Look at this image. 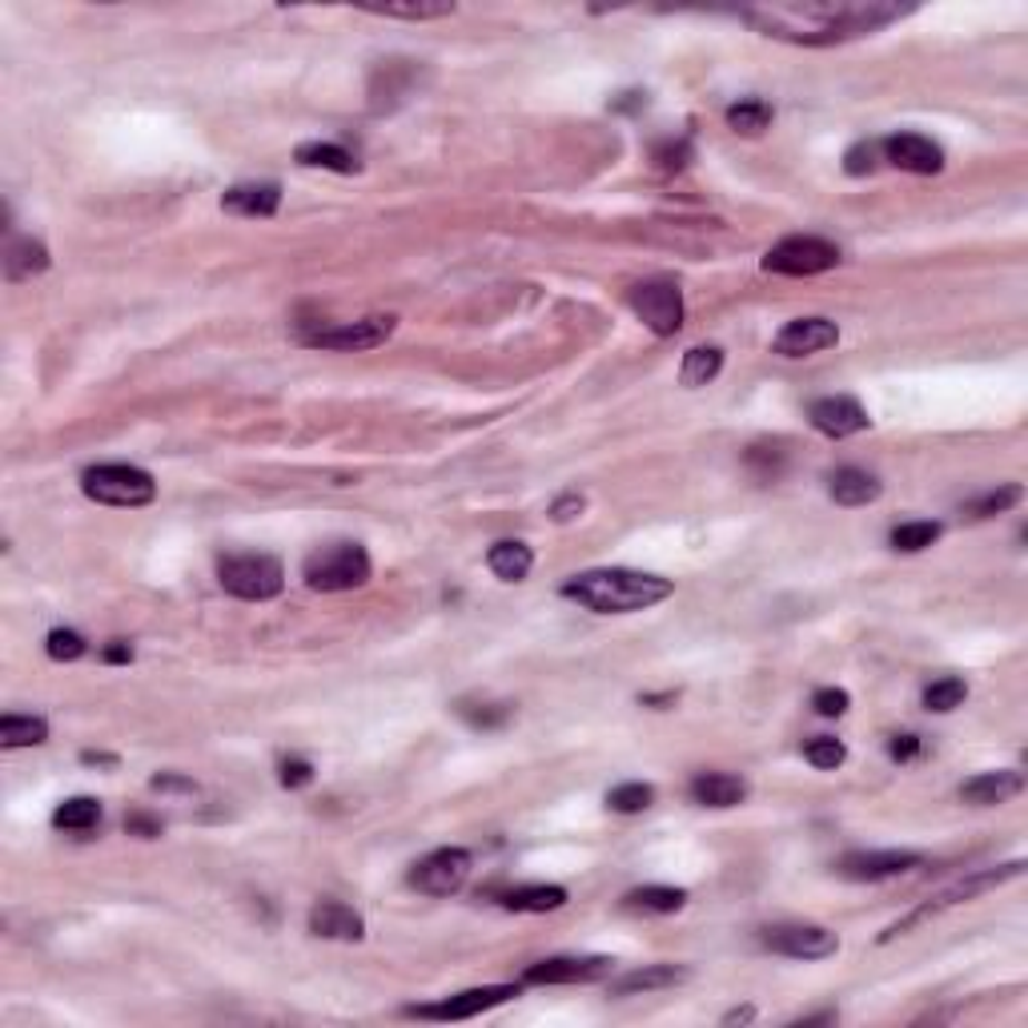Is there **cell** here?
Returning <instances> with one entry per match:
<instances>
[{
  "instance_id": "6da1fadb",
  "label": "cell",
  "mask_w": 1028,
  "mask_h": 1028,
  "mask_svg": "<svg viewBox=\"0 0 1028 1028\" xmlns=\"http://www.w3.org/2000/svg\"><path fill=\"white\" fill-rule=\"evenodd\" d=\"M908 12H913L908 4H884V0H868V4L864 0H844V4L824 0V4H767V9H747L744 17L764 37L824 49V44L856 41L864 32L904 21Z\"/></svg>"
},
{
  "instance_id": "7a4b0ae2",
  "label": "cell",
  "mask_w": 1028,
  "mask_h": 1028,
  "mask_svg": "<svg viewBox=\"0 0 1028 1028\" xmlns=\"http://www.w3.org/2000/svg\"><path fill=\"white\" fill-rule=\"evenodd\" d=\"M672 591H675L672 578L627 567L583 571V575L563 583V598L595 611V615H635V611H647L655 603H663V598H672Z\"/></svg>"
},
{
  "instance_id": "3957f363",
  "label": "cell",
  "mask_w": 1028,
  "mask_h": 1028,
  "mask_svg": "<svg viewBox=\"0 0 1028 1028\" xmlns=\"http://www.w3.org/2000/svg\"><path fill=\"white\" fill-rule=\"evenodd\" d=\"M370 555L362 543H330L318 546L314 555L305 558L302 578L310 591L322 595H337V591H357L370 583Z\"/></svg>"
},
{
  "instance_id": "277c9868",
  "label": "cell",
  "mask_w": 1028,
  "mask_h": 1028,
  "mask_svg": "<svg viewBox=\"0 0 1028 1028\" xmlns=\"http://www.w3.org/2000/svg\"><path fill=\"white\" fill-rule=\"evenodd\" d=\"M81 491L101 506H149L158 498L153 474L141 466H125V462H105V466L84 471Z\"/></svg>"
},
{
  "instance_id": "5b68a950",
  "label": "cell",
  "mask_w": 1028,
  "mask_h": 1028,
  "mask_svg": "<svg viewBox=\"0 0 1028 1028\" xmlns=\"http://www.w3.org/2000/svg\"><path fill=\"white\" fill-rule=\"evenodd\" d=\"M218 583L230 591L233 598L265 603V598L282 595L285 571L273 555H230V558H221Z\"/></svg>"
},
{
  "instance_id": "8992f818",
  "label": "cell",
  "mask_w": 1028,
  "mask_h": 1028,
  "mask_svg": "<svg viewBox=\"0 0 1028 1028\" xmlns=\"http://www.w3.org/2000/svg\"><path fill=\"white\" fill-rule=\"evenodd\" d=\"M839 265V250L824 238L799 233V238H784L764 253L767 273H784V278H812V273H828Z\"/></svg>"
},
{
  "instance_id": "52a82bcc",
  "label": "cell",
  "mask_w": 1028,
  "mask_h": 1028,
  "mask_svg": "<svg viewBox=\"0 0 1028 1028\" xmlns=\"http://www.w3.org/2000/svg\"><path fill=\"white\" fill-rule=\"evenodd\" d=\"M631 310L655 337H675L683 330V294L672 282H643L631 290Z\"/></svg>"
},
{
  "instance_id": "ba28073f",
  "label": "cell",
  "mask_w": 1028,
  "mask_h": 1028,
  "mask_svg": "<svg viewBox=\"0 0 1028 1028\" xmlns=\"http://www.w3.org/2000/svg\"><path fill=\"white\" fill-rule=\"evenodd\" d=\"M471 868H474V860L466 848H439V851H431L426 860L414 864L410 884L426 896H454L462 884L471 880Z\"/></svg>"
},
{
  "instance_id": "9c48e42d",
  "label": "cell",
  "mask_w": 1028,
  "mask_h": 1028,
  "mask_svg": "<svg viewBox=\"0 0 1028 1028\" xmlns=\"http://www.w3.org/2000/svg\"><path fill=\"white\" fill-rule=\"evenodd\" d=\"M764 945L792 960H828L839 953V936L824 924H776L764 933Z\"/></svg>"
},
{
  "instance_id": "30bf717a",
  "label": "cell",
  "mask_w": 1028,
  "mask_h": 1028,
  "mask_svg": "<svg viewBox=\"0 0 1028 1028\" xmlns=\"http://www.w3.org/2000/svg\"><path fill=\"white\" fill-rule=\"evenodd\" d=\"M514 997H518V985H486V988L454 992V997L439 1000V1005H414V1008H406V1012L419 1020H471V1017H478V1012H486V1008H498Z\"/></svg>"
},
{
  "instance_id": "8fae6325",
  "label": "cell",
  "mask_w": 1028,
  "mask_h": 1028,
  "mask_svg": "<svg viewBox=\"0 0 1028 1028\" xmlns=\"http://www.w3.org/2000/svg\"><path fill=\"white\" fill-rule=\"evenodd\" d=\"M611 956H551L523 972V985H591L611 976Z\"/></svg>"
},
{
  "instance_id": "7c38bea8",
  "label": "cell",
  "mask_w": 1028,
  "mask_h": 1028,
  "mask_svg": "<svg viewBox=\"0 0 1028 1028\" xmlns=\"http://www.w3.org/2000/svg\"><path fill=\"white\" fill-rule=\"evenodd\" d=\"M924 856L920 851L908 848H888V851H848L844 860L836 864V871L844 880L856 884H876V880H893V876H904L908 868H920Z\"/></svg>"
},
{
  "instance_id": "4fadbf2b",
  "label": "cell",
  "mask_w": 1028,
  "mask_h": 1028,
  "mask_svg": "<svg viewBox=\"0 0 1028 1028\" xmlns=\"http://www.w3.org/2000/svg\"><path fill=\"white\" fill-rule=\"evenodd\" d=\"M394 318H362V322H346V325H325L318 334H305L302 342L314 350H374L382 346L390 334H394Z\"/></svg>"
},
{
  "instance_id": "5bb4252c",
  "label": "cell",
  "mask_w": 1028,
  "mask_h": 1028,
  "mask_svg": "<svg viewBox=\"0 0 1028 1028\" xmlns=\"http://www.w3.org/2000/svg\"><path fill=\"white\" fill-rule=\"evenodd\" d=\"M880 153L888 165L904 169V173H920V178H933L945 169V149L928 141L920 133H893L880 141Z\"/></svg>"
},
{
  "instance_id": "9a60e30c",
  "label": "cell",
  "mask_w": 1028,
  "mask_h": 1028,
  "mask_svg": "<svg viewBox=\"0 0 1028 1028\" xmlns=\"http://www.w3.org/2000/svg\"><path fill=\"white\" fill-rule=\"evenodd\" d=\"M836 342H839L836 322H828V318H796V322H787L779 330L772 350L784 357H808L819 354V350H832Z\"/></svg>"
},
{
  "instance_id": "2e32d148",
  "label": "cell",
  "mask_w": 1028,
  "mask_h": 1028,
  "mask_svg": "<svg viewBox=\"0 0 1028 1028\" xmlns=\"http://www.w3.org/2000/svg\"><path fill=\"white\" fill-rule=\"evenodd\" d=\"M808 419H812V426H816L819 434H828V439H851V434H860L871 426L868 410L856 399H844V394L812 402Z\"/></svg>"
},
{
  "instance_id": "e0dca14e",
  "label": "cell",
  "mask_w": 1028,
  "mask_h": 1028,
  "mask_svg": "<svg viewBox=\"0 0 1028 1028\" xmlns=\"http://www.w3.org/2000/svg\"><path fill=\"white\" fill-rule=\"evenodd\" d=\"M310 933L322 940H362L366 936V920L342 900H322L310 908Z\"/></svg>"
},
{
  "instance_id": "ac0fdd59",
  "label": "cell",
  "mask_w": 1028,
  "mask_h": 1028,
  "mask_svg": "<svg viewBox=\"0 0 1028 1028\" xmlns=\"http://www.w3.org/2000/svg\"><path fill=\"white\" fill-rule=\"evenodd\" d=\"M1020 792H1025L1020 772H980L968 784H960V799L972 804V808H997V804H1008Z\"/></svg>"
},
{
  "instance_id": "d6986e66",
  "label": "cell",
  "mask_w": 1028,
  "mask_h": 1028,
  "mask_svg": "<svg viewBox=\"0 0 1028 1028\" xmlns=\"http://www.w3.org/2000/svg\"><path fill=\"white\" fill-rule=\"evenodd\" d=\"M282 205V185L278 181H250V185H233L221 198V210L238 213V218H273Z\"/></svg>"
},
{
  "instance_id": "ffe728a7",
  "label": "cell",
  "mask_w": 1028,
  "mask_h": 1028,
  "mask_svg": "<svg viewBox=\"0 0 1028 1028\" xmlns=\"http://www.w3.org/2000/svg\"><path fill=\"white\" fill-rule=\"evenodd\" d=\"M692 799L699 808H735L747 799V784L739 776H727V772H704V776L692 779Z\"/></svg>"
},
{
  "instance_id": "44dd1931",
  "label": "cell",
  "mask_w": 1028,
  "mask_h": 1028,
  "mask_svg": "<svg viewBox=\"0 0 1028 1028\" xmlns=\"http://www.w3.org/2000/svg\"><path fill=\"white\" fill-rule=\"evenodd\" d=\"M687 976L692 972L679 965H643V968H635V972L619 976V980L611 985V992H615V997H639V992H659V988L683 985Z\"/></svg>"
},
{
  "instance_id": "7402d4cb",
  "label": "cell",
  "mask_w": 1028,
  "mask_h": 1028,
  "mask_svg": "<svg viewBox=\"0 0 1028 1028\" xmlns=\"http://www.w3.org/2000/svg\"><path fill=\"white\" fill-rule=\"evenodd\" d=\"M880 478L868 471H860V466H839L836 474H832L828 483V494L836 498L839 506H868L880 498Z\"/></svg>"
},
{
  "instance_id": "603a6c76",
  "label": "cell",
  "mask_w": 1028,
  "mask_h": 1028,
  "mask_svg": "<svg viewBox=\"0 0 1028 1028\" xmlns=\"http://www.w3.org/2000/svg\"><path fill=\"white\" fill-rule=\"evenodd\" d=\"M486 567H491L494 578H503V583H523V578L531 575V567H535V551L526 543L503 538V543H494L491 551H486Z\"/></svg>"
},
{
  "instance_id": "cb8c5ba5",
  "label": "cell",
  "mask_w": 1028,
  "mask_h": 1028,
  "mask_svg": "<svg viewBox=\"0 0 1028 1028\" xmlns=\"http://www.w3.org/2000/svg\"><path fill=\"white\" fill-rule=\"evenodd\" d=\"M563 904H567V888L558 884H526V888L503 893L506 913H558Z\"/></svg>"
},
{
  "instance_id": "d4e9b609",
  "label": "cell",
  "mask_w": 1028,
  "mask_h": 1028,
  "mask_svg": "<svg viewBox=\"0 0 1028 1028\" xmlns=\"http://www.w3.org/2000/svg\"><path fill=\"white\" fill-rule=\"evenodd\" d=\"M44 270H49V250L41 242H32V238L9 242V250H4V278L9 282H24V278Z\"/></svg>"
},
{
  "instance_id": "484cf974",
  "label": "cell",
  "mask_w": 1028,
  "mask_h": 1028,
  "mask_svg": "<svg viewBox=\"0 0 1028 1028\" xmlns=\"http://www.w3.org/2000/svg\"><path fill=\"white\" fill-rule=\"evenodd\" d=\"M623 900H627L631 913L672 916V913H679L683 904H687V893H683V888H667V884H647V888H635V893H627Z\"/></svg>"
},
{
  "instance_id": "4316f807",
  "label": "cell",
  "mask_w": 1028,
  "mask_h": 1028,
  "mask_svg": "<svg viewBox=\"0 0 1028 1028\" xmlns=\"http://www.w3.org/2000/svg\"><path fill=\"white\" fill-rule=\"evenodd\" d=\"M298 165L330 169V173H357L354 153L334 145V141H305V145H298Z\"/></svg>"
},
{
  "instance_id": "83f0119b",
  "label": "cell",
  "mask_w": 1028,
  "mask_h": 1028,
  "mask_svg": "<svg viewBox=\"0 0 1028 1028\" xmlns=\"http://www.w3.org/2000/svg\"><path fill=\"white\" fill-rule=\"evenodd\" d=\"M97 824H101V799H93V796L64 799L61 808L53 812L57 832H93Z\"/></svg>"
},
{
  "instance_id": "f1b7e54d",
  "label": "cell",
  "mask_w": 1028,
  "mask_h": 1028,
  "mask_svg": "<svg viewBox=\"0 0 1028 1028\" xmlns=\"http://www.w3.org/2000/svg\"><path fill=\"white\" fill-rule=\"evenodd\" d=\"M49 739V724L41 715H4L0 719V744L9 747H37Z\"/></svg>"
},
{
  "instance_id": "f546056e",
  "label": "cell",
  "mask_w": 1028,
  "mask_h": 1028,
  "mask_svg": "<svg viewBox=\"0 0 1028 1028\" xmlns=\"http://www.w3.org/2000/svg\"><path fill=\"white\" fill-rule=\"evenodd\" d=\"M719 370H724V350L695 346L683 354L679 379H683V386H707L712 379H719Z\"/></svg>"
},
{
  "instance_id": "4dcf8cb0",
  "label": "cell",
  "mask_w": 1028,
  "mask_h": 1028,
  "mask_svg": "<svg viewBox=\"0 0 1028 1028\" xmlns=\"http://www.w3.org/2000/svg\"><path fill=\"white\" fill-rule=\"evenodd\" d=\"M767 125H772V105L759 101V97H747V101L727 109V129H735V133L759 137Z\"/></svg>"
},
{
  "instance_id": "1f68e13d",
  "label": "cell",
  "mask_w": 1028,
  "mask_h": 1028,
  "mask_svg": "<svg viewBox=\"0 0 1028 1028\" xmlns=\"http://www.w3.org/2000/svg\"><path fill=\"white\" fill-rule=\"evenodd\" d=\"M965 699H968V683L956 679V675H948V679H936V683H928V687H924V707H928V712H936V715L956 712V707L965 704Z\"/></svg>"
},
{
  "instance_id": "d6a6232c",
  "label": "cell",
  "mask_w": 1028,
  "mask_h": 1028,
  "mask_svg": "<svg viewBox=\"0 0 1028 1028\" xmlns=\"http://www.w3.org/2000/svg\"><path fill=\"white\" fill-rule=\"evenodd\" d=\"M655 804V787L651 784H619L607 792V808L619 812V816H635V812H647Z\"/></svg>"
},
{
  "instance_id": "836d02e7",
  "label": "cell",
  "mask_w": 1028,
  "mask_h": 1028,
  "mask_svg": "<svg viewBox=\"0 0 1028 1028\" xmlns=\"http://www.w3.org/2000/svg\"><path fill=\"white\" fill-rule=\"evenodd\" d=\"M945 535V526L940 523H900L893 531V546L896 551H904V555H916V551H924V546H933L936 538Z\"/></svg>"
},
{
  "instance_id": "e575fe53",
  "label": "cell",
  "mask_w": 1028,
  "mask_h": 1028,
  "mask_svg": "<svg viewBox=\"0 0 1028 1028\" xmlns=\"http://www.w3.org/2000/svg\"><path fill=\"white\" fill-rule=\"evenodd\" d=\"M366 12L390 21H439V17H454V4H370Z\"/></svg>"
},
{
  "instance_id": "d590c367",
  "label": "cell",
  "mask_w": 1028,
  "mask_h": 1028,
  "mask_svg": "<svg viewBox=\"0 0 1028 1028\" xmlns=\"http://www.w3.org/2000/svg\"><path fill=\"white\" fill-rule=\"evenodd\" d=\"M804 759H808L812 767H819V772H836V767L848 759V747L839 744V739H832V735H816V739L804 744Z\"/></svg>"
},
{
  "instance_id": "8d00e7d4",
  "label": "cell",
  "mask_w": 1028,
  "mask_h": 1028,
  "mask_svg": "<svg viewBox=\"0 0 1028 1028\" xmlns=\"http://www.w3.org/2000/svg\"><path fill=\"white\" fill-rule=\"evenodd\" d=\"M1025 498V491H1020L1017 483H1008V486H1000V491H988L985 498H976V503H968V514L972 518H992V514H1005V511H1012V506Z\"/></svg>"
},
{
  "instance_id": "74e56055",
  "label": "cell",
  "mask_w": 1028,
  "mask_h": 1028,
  "mask_svg": "<svg viewBox=\"0 0 1028 1028\" xmlns=\"http://www.w3.org/2000/svg\"><path fill=\"white\" fill-rule=\"evenodd\" d=\"M44 651H49V659H53V663H73V659H81L84 651H89V643H84V635H77V631L57 627V631H49Z\"/></svg>"
},
{
  "instance_id": "f35d334b",
  "label": "cell",
  "mask_w": 1028,
  "mask_h": 1028,
  "mask_svg": "<svg viewBox=\"0 0 1028 1028\" xmlns=\"http://www.w3.org/2000/svg\"><path fill=\"white\" fill-rule=\"evenodd\" d=\"M458 715L471 727H483V732H491V727H503L506 719H511V707H506V704H471V699H462Z\"/></svg>"
},
{
  "instance_id": "ab89813d",
  "label": "cell",
  "mask_w": 1028,
  "mask_h": 1028,
  "mask_svg": "<svg viewBox=\"0 0 1028 1028\" xmlns=\"http://www.w3.org/2000/svg\"><path fill=\"white\" fill-rule=\"evenodd\" d=\"M651 158L659 161V169H667V173H679V169H687V161H692V141H687V137H679V141H659Z\"/></svg>"
},
{
  "instance_id": "60d3db41",
  "label": "cell",
  "mask_w": 1028,
  "mask_h": 1028,
  "mask_svg": "<svg viewBox=\"0 0 1028 1028\" xmlns=\"http://www.w3.org/2000/svg\"><path fill=\"white\" fill-rule=\"evenodd\" d=\"M876 158H880V145L860 141V145H851L848 153H844V173H848V178H868L871 169H876Z\"/></svg>"
},
{
  "instance_id": "b9f144b4",
  "label": "cell",
  "mask_w": 1028,
  "mask_h": 1028,
  "mask_svg": "<svg viewBox=\"0 0 1028 1028\" xmlns=\"http://www.w3.org/2000/svg\"><path fill=\"white\" fill-rule=\"evenodd\" d=\"M848 692L844 687H819L816 695H812V707H816V715H824V719H839V715L848 712Z\"/></svg>"
},
{
  "instance_id": "7bdbcfd3",
  "label": "cell",
  "mask_w": 1028,
  "mask_h": 1028,
  "mask_svg": "<svg viewBox=\"0 0 1028 1028\" xmlns=\"http://www.w3.org/2000/svg\"><path fill=\"white\" fill-rule=\"evenodd\" d=\"M278 779H282V787H290V792H302V787L314 784V764H310V759H282Z\"/></svg>"
},
{
  "instance_id": "ee69618b",
  "label": "cell",
  "mask_w": 1028,
  "mask_h": 1028,
  "mask_svg": "<svg viewBox=\"0 0 1028 1028\" xmlns=\"http://www.w3.org/2000/svg\"><path fill=\"white\" fill-rule=\"evenodd\" d=\"M920 752H924V739L916 732H904V735H893V739H888V756H893L896 764H913Z\"/></svg>"
},
{
  "instance_id": "f6af8a7d",
  "label": "cell",
  "mask_w": 1028,
  "mask_h": 1028,
  "mask_svg": "<svg viewBox=\"0 0 1028 1028\" xmlns=\"http://www.w3.org/2000/svg\"><path fill=\"white\" fill-rule=\"evenodd\" d=\"M587 511V498L583 494H563V498H555V506H551V518L555 523H571V518H578V514Z\"/></svg>"
},
{
  "instance_id": "bcb514c9",
  "label": "cell",
  "mask_w": 1028,
  "mask_h": 1028,
  "mask_svg": "<svg viewBox=\"0 0 1028 1028\" xmlns=\"http://www.w3.org/2000/svg\"><path fill=\"white\" fill-rule=\"evenodd\" d=\"M149 787H153V792H185V796H193V792H198V784H193V779L173 776V772H161V776H153V779H149Z\"/></svg>"
},
{
  "instance_id": "7dc6e473",
  "label": "cell",
  "mask_w": 1028,
  "mask_h": 1028,
  "mask_svg": "<svg viewBox=\"0 0 1028 1028\" xmlns=\"http://www.w3.org/2000/svg\"><path fill=\"white\" fill-rule=\"evenodd\" d=\"M611 109H615V113H643V109H647V93H643V89L619 93L615 101H611Z\"/></svg>"
},
{
  "instance_id": "c3c4849f",
  "label": "cell",
  "mask_w": 1028,
  "mask_h": 1028,
  "mask_svg": "<svg viewBox=\"0 0 1028 1028\" xmlns=\"http://www.w3.org/2000/svg\"><path fill=\"white\" fill-rule=\"evenodd\" d=\"M125 828L133 832V836H141V839L161 836V824H158V819H149V816H129V819H125Z\"/></svg>"
},
{
  "instance_id": "681fc988",
  "label": "cell",
  "mask_w": 1028,
  "mask_h": 1028,
  "mask_svg": "<svg viewBox=\"0 0 1028 1028\" xmlns=\"http://www.w3.org/2000/svg\"><path fill=\"white\" fill-rule=\"evenodd\" d=\"M101 659H105V663H133V647H129V643H121V639H113L105 651H101Z\"/></svg>"
},
{
  "instance_id": "f907efd6",
  "label": "cell",
  "mask_w": 1028,
  "mask_h": 1028,
  "mask_svg": "<svg viewBox=\"0 0 1028 1028\" xmlns=\"http://www.w3.org/2000/svg\"><path fill=\"white\" fill-rule=\"evenodd\" d=\"M81 764H89V767H117V756H105V752H84Z\"/></svg>"
},
{
  "instance_id": "816d5d0a",
  "label": "cell",
  "mask_w": 1028,
  "mask_h": 1028,
  "mask_svg": "<svg viewBox=\"0 0 1028 1028\" xmlns=\"http://www.w3.org/2000/svg\"><path fill=\"white\" fill-rule=\"evenodd\" d=\"M747 1020H756V1008H732L724 1017V1025H747Z\"/></svg>"
}]
</instances>
